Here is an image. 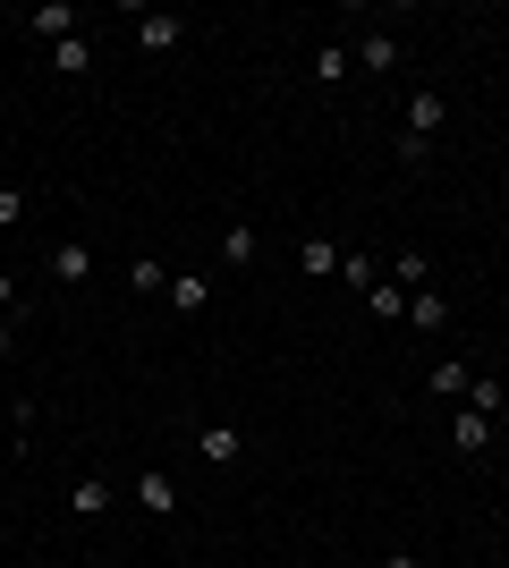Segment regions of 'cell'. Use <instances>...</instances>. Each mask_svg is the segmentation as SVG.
<instances>
[{"label":"cell","mask_w":509,"mask_h":568,"mask_svg":"<svg viewBox=\"0 0 509 568\" xmlns=\"http://www.w3.org/2000/svg\"><path fill=\"white\" fill-rule=\"evenodd\" d=\"M441 119H450V102H441V94H408V144H399L408 162H425V153H434Z\"/></svg>","instance_id":"6da1fadb"},{"label":"cell","mask_w":509,"mask_h":568,"mask_svg":"<svg viewBox=\"0 0 509 568\" xmlns=\"http://www.w3.org/2000/svg\"><path fill=\"white\" fill-rule=\"evenodd\" d=\"M128 500H136L145 518H179V475H170V467H145V475H136V493H128Z\"/></svg>","instance_id":"7a4b0ae2"},{"label":"cell","mask_w":509,"mask_h":568,"mask_svg":"<svg viewBox=\"0 0 509 568\" xmlns=\"http://www.w3.org/2000/svg\"><path fill=\"white\" fill-rule=\"evenodd\" d=\"M51 281L85 288V281H94V246H85V237H60V246H51Z\"/></svg>","instance_id":"3957f363"},{"label":"cell","mask_w":509,"mask_h":568,"mask_svg":"<svg viewBox=\"0 0 509 568\" xmlns=\"http://www.w3.org/2000/svg\"><path fill=\"white\" fill-rule=\"evenodd\" d=\"M348 60H357L365 77H390V69H399V34H357V43H348Z\"/></svg>","instance_id":"277c9868"},{"label":"cell","mask_w":509,"mask_h":568,"mask_svg":"<svg viewBox=\"0 0 509 568\" xmlns=\"http://www.w3.org/2000/svg\"><path fill=\"white\" fill-rule=\"evenodd\" d=\"M162 306H170V314H204V306H213V288H204V272H170Z\"/></svg>","instance_id":"5b68a950"},{"label":"cell","mask_w":509,"mask_h":568,"mask_svg":"<svg viewBox=\"0 0 509 568\" xmlns=\"http://www.w3.org/2000/svg\"><path fill=\"white\" fill-rule=\"evenodd\" d=\"M179 34H187V18H170V9H145V18H136V43L145 51H179Z\"/></svg>","instance_id":"8992f818"},{"label":"cell","mask_w":509,"mask_h":568,"mask_svg":"<svg viewBox=\"0 0 509 568\" xmlns=\"http://www.w3.org/2000/svg\"><path fill=\"white\" fill-rule=\"evenodd\" d=\"M339 255H348L339 237H306V246H297V272H306V281H332V272H339Z\"/></svg>","instance_id":"52a82bcc"},{"label":"cell","mask_w":509,"mask_h":568,"mask_svg":"<svg viewBox=\"0 0 509 568\" xmlns=\"http://www.w3.org/2000/svg\"><path fill=\"white\" fill-rule=\"evenodd\" d=\"M195 450L213 458V467H238V450H246V433H238V425H204V433H195Z\"/></svg>","instance_id":"ba28073f"},{"label":"cell","mask_w":509,"mask_h":568,"mask_svg":"<svg viewBox=\"0 0 509 568\" xmlns=\"http://www.w3.org/2000/svg\"><path fill=\"white\" fill-rule=\"evenodd\" d=\"M111 500H120V493H111L102 475H77V484H69V518H102Z\"/></svg>","instance_id":"9c48e42d"},{"label":"cell","mask_w":509,"mask_h":568,"mask_svg":"<svg viewBox=\"0 0 509 568\" xmlns=\"http://www.w3.org/2000/svg\"><path fill=\"white\" fill-rule=\"evenodd\" d=\"M450 442H459V450L476 458V450H492V442H501V425H492V416H476V407H459V425H450Z\"/></svg>","instance_id":"30bf717a"},{"label":"cell","mask_w":509,"mask_h":568,"mask_svg":"<svg viewBox=\"0 0 509 568\" xmlns=\"http://www.w3.org/2000/svg\"><path fill=\"white\" fill-rule=\"evenodd\" d=\"M408 323H416V332H450V297H441V288H416V297H408Z\"/></svg>","instance_id":"8fae6325"},{"label":"cell","mask_w":509,"mask_h":568,"mask_svg":"<svg viewBox=\"0 0 509 568\" xmlns=\"http://www.w3.org/2000/svg\"><path fill=\"white\" fill-rule=\"evenodd\" d=\"M26 26H34L43 43H69V34H77V9H69V0H43V9H34Z\"/></svg>","instance_id":"7c38bea8"},{"label":"cell","mask_w":509,"mask_h":568,"mask_svg":"<svg viewBox=\"0 0 509 568\" xmlns=\"http://www.w3.org/2000/svg\"><path fill=\"white\" fill-rule=\"evenodd\" d=\"M459 407H476V416H492V425H501V416H509V390H501L492 374H476V382H467V399H459Z\"/></svg>","instance_id":"4fadbf2b"},{"label":"cell","mask_w":509,"mask_h":568,"mask_svg":"<svg viewBox=\"0 0 509 568\" xmlns=\"http://www.w3.org/2000/svg\"><path fill=\"white\" fill-rule=\"evenodd\" d=\"M348 77H357V60H348V43H323V51H315V85H323V94H332V85H348Z\"/></svg>","instance_id":"5bb4252c"},{"label":"cell","mask_w":509,"mask_h":568,"mask_svg":"<svg viewBox=\"0 0 509 568\" xmlns=\"http://www.w3.org/2000/svg\"><path fill=\"white\" fill-rule=\"evenodd\" d=\"M365 314H374V323H408V288L374 281V288H365Z\"/></svg>","instance_id":"9a60e30c"},{"label":"cell","mask_w":509,"mask_h":568,"mask_svg":"<svg viewBox=\"0 0 509 568\" xmlns=\"http://www.w3.org/2000/svg\"><path fill=\"white\" fill-rule=\"evenodd\" d=\"M51 69H60V77H94V43H85V34L51 43Z\"/></svg>","instance_id":"2e32d148"},{"label":"cell","mask_w":509,"mask_h":568,"mask_svg":"<svg viewBox=\"0 0 509 568\" xmlns=\"http://www.w3.org/2000/svg\"><path fill=\"white\" fill-rule=\"evenodd\" d=\"M390 288H408V297H416V288H434V255H416V246H408V255L390 263Z\"/></svg>","instance_id":"e0dca14e"},{"label":"cell","mask_w":509,"mask_h":568,"mask_svg":"<svg viewBox=\"0 0 509 568\" xmlns=\"http://www.w3.org/2000/svg\"><path fill=\"white\" fill-rule=\"evenodd\" d=\"M255 246H264L255 230H221V263H230V272H255Z\"/></svg>","instance_id":"ac0fdd59"},{"label":"cell","mask_w":509,"mask_h":568,"mask_svg":"<svg viewBox=\"0 0 509 568\" xmlns=\"http://www.w3.org/2000/svg\"><path fill=\"white\" fill-rule=\"evenodd\" d=\"M128 288H136V297H162V288H170V272H162L153 255H136V263H128Z\"/></svg>","instance_id":"d6986e66"},{"label":"cell","mask_w":509,"mask_h":568,"mask_svg":"<svg viewBox=\"0 0 509 568\" xmlns=\"http://www.w3.org/2000/svg\"><path fill=\"white\" fill-rule=\"evenodd\" d=\"M467 382H476L467 365H434V374H425V390H434V399H467Z\"/></svg>","instance_id":"ffe728a7"},{"label":"cell","mask_w":509,"mask_h":568,"mask_svg":"<svg viewBox=\"0 0 509 568\" xmlns=\"http://www.w3.org/2000/svg\"><path fill=\"white\" fill-rule=\"evenodd\" d=\"M339 281H348V288H374L383 272H374V255H339Z\"/></svg>","instance_id":"44dd1931"},{"label":"cell","mask_w":509,"mask_h":568,"mask_svg":"<svg viewBox=\"0 0 509 568\" xmlns=\"http://www.w3.org/2000/svg\"><path fill=\"white\" fill-rule=\"evenodd\" d=\"M26 221V187H0V230H18Z\"/></svg>","instance_id":"7402d4cb"},{"label":"cell","mask_w":509,"mask_h":568,"mask_svg":"<svg viewBox=\"0 0 509 568\" xmlns=\"http://www.w3.org/2000/svg\"><path fill=\"white\" fill-rule=\"evenodd\" d=\"M9 306H18V281H9V272H0V314H9Z\"/></svg>","instance_id":"603a6c76"},{"label":"cell","mask_w":509,"mask_h":568,"mask_svg":"<svg viewBox=\"0 0 509 568\" xmlns=\"http://www.w3.org/2000/svg\"><path fill=\"white\" fill-rule=\"evenodd\" d=\"M9 348H18V323H9V314H0V356H9Z\"/></svg>","instance_id":"cb8c5ba5"},{"label":"cell","mask_w":509,"mask_h":568,"mask_svg":"<svg viewBox=\"0 0 509 568\" xmlns=\"http://www.w3.org/2000/svg\"><path fill=\"white\" fill-rule=\"evenodd\" d=\"M501 442H509V416H501Z\"/></svg>","instance_id":"d4e9b609"}]
</instances>
